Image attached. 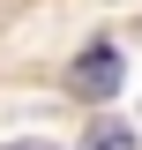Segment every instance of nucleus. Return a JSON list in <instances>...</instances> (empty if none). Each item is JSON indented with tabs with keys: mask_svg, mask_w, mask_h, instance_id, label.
<instances>
[{
	"mask_svg": "<svg viewBox=\"0 0 142 150\" xmlns=\"http://www.w3.org/2000/svg\"><path fill=\"white\" fill-rule=\"evenodd\" d=\"M120 75H127L120 45H90V53L75 60V90H82V98H112V90H120Z\"/></svg>",
	"mask_w": 142,
	"mask_h": 150,
	"instance_id": "1",
	"label": "nucleus"
},
{
	"mask_svg": "<svg viewBox=\"0 0 142 150\" xmlns=\"http://www.w3.org/2000/svg\"><path fill=\"white\" fill-rule=\"evenodd\" d=\"M90 150H135V135H127V128H97V135H90Z\"/></svg>",
	"mask_w": 142,
	"mask_h": 150,
	"instance_id": "2",
	"label": "nucleus"
},
{
	"mask_svg": "<svg viewBox=\"0 0 142 150\" xmlns=\"http://www.w3.org/2000/svg\"><path fill=\"white\" fill-rule=\"evenodd\" d=\"M8 150H53V143H8Z\"/></svg>",
	"mask_w": 142,
	"mask_h": 150,
	"instance_id": "3",
	"label": "nucleus"
}]
</instances>
